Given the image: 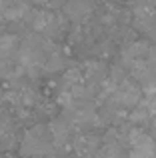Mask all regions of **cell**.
<instances>
[{"label": "cell", "instance_id": "cell-7", "mask_svg": "<svg viewBox=\"0 0 156 158\" xmlns=\"http://www.w3.org/2000/svg\"><path fill=\"white\" fill-rule=\"evenodd\" d=\"M74 146H76V152H78V154L90 156V154H94V152H96L98 146H100V140H98L96 136H92V134H84V136H78V138H76Z\"/></svg>", "mask_w": 156, "mask_h": 158}, {"label": "cell", "instance_id": "cell-3", "mask_svg": "<svg viewBox=\"0 0 156 158\" xmlns=\"http://www.w3.org/2000/svg\"><path fill=\"white\" fill-rule=\"evenodd\" d=\"M112 98L116 104L122 106H128V108H136L142 102V92H140V86H136L134 82L126 80L122 84L116 86V90L112 92Z\"/></svg>", "mask_w": 156, "mask_h": 158}, {"label": "cell", "instance_id": "cell-5", "mask_svg": "<svg viewBox=\"0 0 156 158\" xmlns=\"http://www.w3.org/2000/svg\"><path fill=\"white\" fill-rule=\"evenodd\" d=\"M90 10H92V6L88 0H66V4H64V14L70 20L84 18L90 14Z\"/></svg>", "mask_w": 156, "mask_h": 158}, {"label": "cell", "instance_id": "cell-2", "mask_svg": "<svg viewBox=\"0 0 156 158\" xmlns=\"http://www.w3.org/2000/svg\"><path fill=\"white\" fill-rule=\"evenodd\" d=\"M130 156L128 158H156V142L144 130L134 128L128 134Z\"/></svg>", "mask_w": 156, "mask_h": 158}, {"label": "cell", "instance_id": "cell-8", "mask_svg": "<svg viewBox=\"0 0 156 158\" xmlns=\"http://www.w3.org/2000/svg\"><path fill=\"white\" fill-rule=\"evenodd\" d=\"M64 66H66V60H64V58L60 56L58 52H54V54H52V56L46 60L44 70H46V72H58L60 68H64Z\"/></svg>", "mask_w": 156, "mask_h": 158}, {"label": "cell", "instance_id": "cell-1", "mask_svg": "<svg viewBox=\"0 0 156 158\" xmlns=\"http://www.w3.org/2000/svg\"><path fill=\"white\" fill-rule=\"evenodd\" d=\"M18 148H20V154L24 158H40V156L54 158L56 146L52 142L48 124H36L30 130H26V134H24Z\"/></svg>", "mask_w": 156, "mask_h": 158}, {"label": "cell", "instance_id": "cell-4", "mask_svg": "<svg viewBox=\"0 0 156 158\" xmlns=\"http://www.w3.org/2000/svg\"><path fill=\"white\" fill-rule=\"evenodd\" d=\"M50 136H52V142H54L56 148L64 146L68 142V136H70V124H68L66 118H54L50 124Z\"/></svg>", "mask_w": 156, "mask_h": 158}, {"label": "cell", "instance_id": "cell-6", "mask_svg": "<svg viewBox=\"0 0 156 158\" xmlns=\"http://www.w3.org/2000/svg\"><path fill=\"white\" fill-rule=\"evenodd\" d=\"M20 44L22 42L16 34H2L0 36V60H8L14 54H18Z\"/></svg>", "mask_w": 156, "mask_h": 158}]
</instances>
